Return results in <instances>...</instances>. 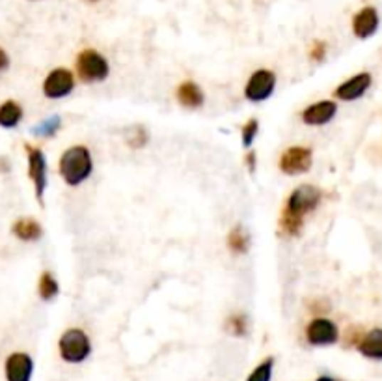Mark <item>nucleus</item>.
I'll return each mask as SVG.
<instances>
[{
    "label": "nucleus",
    "instance_id": "39448f33",
    "mask_svg": "<svg viewBox=\"0 0 382 381\" xmlns=\"http://www.w3.org/2000/svg\"><path fill=\"white\" fill-rule=\"evenodd\" d=\"M26 152V163H28V178L34 185V194L38 198V202L43 204V194L45 189H47V157H45V152L38 146H32V144H25Z\"/></svg>",
    "mask_w": 382,
    "mask_h": 381
},
{
    "label": "nucleus",
    "instance_id": "412c9836",
    "mask_svg": "<svg viewBox=\"0 0 382 381\" xmlns=\"http://www.w3.org/2000/svg\"><path fill=\"white\" fill-rule=\"evenodd\" d=\"M60 127H62V116L53 114V116H49V118L38 122V124L30 129V131H32L34 137H40V139H51V137H54V135L58 133Z\"/></svg>",
    "mask_w": 382,
    "mask_h": 381
},
{
    "label": "nucleus",
    "instance_id": "dca6fc26",
    "mask_svg": "<svg viewBox=\"0 0 382 381\" xmlns=\"http://www.w3.org/2000/svg\"><path fill=\"white\" fill-rule=\"evenodd\" d=\"M25 110L17 101L8 99L0 105V127L2 129H15L23 122Z\"/></svg>",
    "mask_w": 382,
    "mask_h": 381
},
{
    "label": "nucleus",
    "instance_id": "c85d7f7f",
    "mask_svg": "<svg viewBox=\"0 0 382 381\" xmlns=\"http://www.w3.org/2000/svg\"><path fill=\"white\" fill-rule=\"evenodd\" d=\"M315 381H338V380H334L332 376H319Z\"/></svg>",
    "mask_w": 382,
    "mask_h": 381
},
{
    "label": "nucleus",
    "instance_id": "423d86ee",
    "mask_svg": "<svg viewBox=\"0 0 382 381\" xmlns=\"http://www.w3.org/2000/svg\"><path fill=\"white\" fill-rule=\"evenodd\" d=\"M276 80L278 79H276V73L272 70H267V68L255 70L246 80L245 98L250 103H263L275 94Z\"/></svg>",
    "mask_w": 382,
    "mask_h": 381
},
{
    "label": "nucleus",
    "instance_id": "ddd939ff",
    "mask_svg": "<svg viewBox=\"0 0 382 381\" xmlns=\"http://www.w3.org/2000/svg\"><path fill=\"white\" fill-rule=\"evenodd\" d=\"M378 28V14L375 8L371 6H366L362 10L354 15L353 19V32L356 38L360 40H368L371 38Z\"/></svg>",
    "mask_w": 382,
    "mask_h": 381
},
{
    "label": "nucleus",
    "instance_id": "7ed1b4c3",
    "mask_svg": "<svg viewBox=\"0 0 382 381\" xmlns=\"http://www.w3.org/2000/svg\"><path fill=\"white\" fill-rule=\"evenodd\" d=\"M75 70H77V75L83 83L93 85V83H103L110 75V64L99 51L84 49L77 56Z\"/></svg>",
    "mask_w": 382,
    "mask_h": 381
},
{
    "label": "nucleus",
    "instance_id": "aec40b11",
    "mask_svg": "<svg viewBox=\"0 0 382 381\" xmlns=\"http://www.w3.org/2000/svg\"><path fill=\"white\" fill-rule=\"evenodd\" d=\"M38 293L43 301H53L56 299L60 293V286L56 277L53 275V271H43L40 275V281H38Z\"/></svg>",
    "mask_w": 382,
    "mask_h": 381
},
{
    "label": "nucleus",
    "instance_id": "1a4fd4ad",
    "mask_svg": "<svg viewBox=\"0 0 382 381\" xmlns=\"http://www.w3.org/2000/svg\"><path fill=\"white\" fill-rule=\"evenodd\" d=\"M339 338L338 325L329 320V318H314L312 322L306 325V340L312 346H332Z\"/></svg>",
    "mask_w": 382,
    "mask_h": 381
},
{
    "label": "nucleus",
    "instance_id": "c756f323",
    "mask_svg": "<svg viewBox=\"0 0 382 381\" xmlns=\"http://www.w3.org/2000/svg\"><path fill=\"white\" fill-rule=\"evenodd\" d=\"M86 2H92V4H95V2H99V0H86Z\"/></svg>",
    "mask_w": 382,
    "mask_h": 381
},
{
    "label": "nucleus",
    "instance_id": "cd10ccee",
    "mask_svg": "<svg viewBox=\"0 0 382 381\" xmlns=\"http://www.w3.org/2000/svg\"><path fill=\"white\" fill-rule=\"evenodd\" d=\"M8 68H10V56H8V53L0 47V75L4 73Z\"/></svg>",
    "mask_w": 382,
    "mask_h": 381
},
{
    "label": "nucleus",
    "instance_id": "a878e982",
    "mask_svg": "<svg viewBox=\"0 0 382 381\" xmlns=\"http://www.w3.org/2000/svg\"><path fill=\"white\" fill-rule=\"evenodd\" d=\"M327 51H329V47H327L324 41L315 40L312 43V47H309V58L314 60V62H323L324 56H327Z\"/></svg>",
    "mask_w": 382,
    "mask_h": 381
},
{
    "label": "nucleus",
    "instance_id": "9b49d317",
    "mask_svg": "<svg viewBox=\"0 0 382 381\" xmlns=\"http://www.w3.org/2000/svg\"><path fill=\"white\" fill-rule=\"evenodd\" d=\"M336 113H338V103L330 101V99H323V101L308 105L302 110V122L306 125H312V127H319V125L329 124L330 120L336 116Z\"/></svg>",
    "mask_w": 382,
    "mask_h": 381
},
{
    "label": "nucleus",
    "instance_id": "4468645a",
    "mask_svg": "<svg viewBox=\"0 0 382 381\" xmlns=\"http://www.w3.org/2000/svg\"><path fill=\"white\" fill-rule=\"evenodd\" d=\"M176 98L185 109H200L201 105L206 103V94L194 80H183L181 85L177 86Z\"/></svg>",
    "mask_w": 382,
    "mask_h": 381
},
{
    "label": "nucleus",
    "instance_id": "0eeeda50",
    "mask_svg": "<svg viewBox=\"0 0 382 381\" xmlns=\"http://www.w3.org/2000/svg\"><path fill=\"white\" fill-rule=\"evenodd\" d=\"M43 95L47 99H64L75 90V75L68 68H54L47 73L43 85Z\"/></svg>",
    "mask_w": 382,
    "mask_h": 381
},
{
    "label": "nucleus",
    "instance_id": "4be33fe9",
    "mask_svg": "<svg viewBox=\"0 0 382 381\" xmlns=\"http://www.w3.org/2000/svg\"><path fill=\"white\" fill-rule=\"evenodd\" d=\"M224 327H226V331L230 333L231 337L243 338L248 335L250 323H248V316H246V314H243V312H235V314H230V316H228Z\"/></svg>",
    "mask_w": 382,
    "mask_h": 381
},
{
    "label": "nucleus",
    "instance_id": "f3484780",
    "mask_svg": "<svg viewBox=\"0 0 382 381\" xmlns=\"http://www.w3.org/2000/svg\"><path fill=\"white\" fill-rule=\"evenodd\" d=\"M358 352L368 359H382V329H373L358 342Z\"/></svg>",
    "mask_w": 382,
    "mask_h": 381
},
{
    "label": "nucleus",
    "instance_id": "2eb2a0df",
    "mask_svg": "<svg viewBox=\"0 0 382 381\" xmlns=\"http://www.w3.org/2000/svg\"><path fill=\"white\" fill-rule=\"evenodd\" d=\"M11 234L21 241L32 243L43 238V228L34 217H21L11 226Z\"/></svg>",
    "mask_w": 382,
    "mask_h": 381
},
{
    "label": "nucleus",
    "instance_id": "6e6552de",
    "mask_svg": "<svg viewBox=\"0 0 382 381\" xmlns=\"http://www.w3.org/2000/svg\"><path fill=\"white\" fill-rule=\"evenodd\" d=\"M314 152L308 146H291L280 155L278 167L285 176H299L312 169Z\"/></svg>",
    "mask_w": 382,
    "mask_h": 381
},
{
    "label": "nucleus",
    "instance_id": "b1692460",
    "mask_svg": "<svg viewBox=\"0 0 382 381\" xmlns=\"http://www.w3.org/2000/svg\"><path fill=\"white\" fill-rule=\"evenodd\" d=\"M125 140L131 148L140 150L144 148L149 140V133H147V129L144 125H132L131 129L125 131Z\"/></svg>",
    "mask_w": 382,
    "mask_h": 381
},
{
    "label": "nucleus",
    "instance_id": "bb28decb",
    "mask_svg": "<svg viewBox=\"0 0 382 381\" xmlns=\"http://www.w3.org/2000/svg\"><path fill=\"white\" fill-rule=\"evenodd\" d=\"M245 161H246V169L250 170V174H254L255 172V165H258V154H255L254 150H250V152L246 154Z\"/></svg>",
    "mask_w": 382,
    "mask_h": 381
},
{
    "label": "nucleus",
    "instance_id": "f03ea898",
    "mask_svg": "<svg viewBox=\"0 0 382 381\" xmlns=\"http://www.w3.org/2000/svg\"><path fill=\"white\" fill-rule=\"evenodd\" d=\"M58 353L62 361L69 362V365H80L92 353V340L86 335V331H83L79 327H71V329L62 333V337H60Z\"/></svg>",
    "mask_w": 382,
    "mask_h": 381
},
{
    "label": "nucleus",
    "instance_id": "20e7f679",
    "mask_svg": "<svg viewBox=\"0 0 382 381\" xmlns=\"http://www.w3.org/2000/svg\"><path fill=\"white\" fill-rule=\"evenodd\" d=\"M321 200H323V191H321V189L315 187V185L302 184L287 197L284 212L306 219L308 213L315 212V209L319 208Z\"/></svg>",
    "mask_w": 382,
    "mask_h": 381
},
{
    "label": "nucleus",
    "instance_id": "a211bd4d",
    "mask_svg": "<svg viewBox=\"0 0 382 381\" xmlns=\"http://www.w3.org/2000/svg\"><path fill=\"white\" fill-rule=\"evenodd\" d=\"M250 232L243 224H235L228 234V249L233 254H246L250 251Z\"/></svg>",
    "mask_w": 382,
    "mask_h": 381
},
{
    "label": "nucleus",
    "instance_id": "f8f14e48",
    "mask_svg": "<svg viewBox=\"0 0 382 381\" xmlns=\"http://www.w3.org/2000/svg\"><path fill=\"white\" fill-rule=\"evenodd\" d=\"M371 75L369 73H358L351 79H347L345 83L336 88L334 95L339 99V101H354V99H360L371 86Z\"/></svg>",
    "mask_w": 382,
    "mask_h": 381
},
{
    "label": "nucleus",
    "instance_id": "9d476101",
    "mask_svg": "<svg viewBox=\"0 0 382 381\" xmlns=\"http://www.w3.org/2000/svg\"><path fill=\"white\" fill-rule=\"evenodd\" d=\"M34 361L25 352H14L4 362L6 381H32Z\"/></svg>",
    "mask_w": 382,
    "mask_h": 381
},
{
    "label": "nucleus",
    "instance_id": "f257e3e1",
    "mask_svg": "<svg viewBox=\"0 0 382 381\" xmlns=\"http://www.w3.org/2000/svg\"><path fill=\"white\" fill-rule=\"evenodd\" d=\"M60 178L69 187H79L93 172V157L88 146L75 144L60 155L58 161Z\"/></svg>",
    "mask_w": 382,
    "mask_h": 381
},
{
    "label": "nucleus",
    "instance_id": "5701e85b",
    "mask_svg": "<svg viewBox=\"0 0 382 381\" xmlns=\"http://www.w3.org/2000/svg\"><path fill=\"white\" fill-rule=\"evenodd\" d=\"M275 372V357H267L248 374L246 381H270Z\"/></svg>",
    "mask_w": 382,
    "mask_h": 381
},
{
    "label": "nucleus",
    "instance_id": "393cba45",
    "mask_svg": "<svg viewBox=\"0 0 382 381\" xmlns=\"http://www.w3.org/2000/svg\"><path fill=\"white\" fill-rule=\"evenodd\" d=\"M258 133H260V122L255 118H250L240 127V142H243V146H245L246 150H250Z\"/></svg>",
    "mask_w": 382,
    "mask_h": 381
},
{
    "label": "nucleus",
    "instance_id": "6ab92c4d",
    "mask_svg": "<svg viewBox=\"0 0 382 381\" xmlns=\"http://www.w3.org/2000/svg\"><path fill=\"white\" fill-rule=\"evenodd\" d=\"M278 230L284 238H299L304 230V219L282 209V215L278 219Z\"/></svg>",
    "mask_w": 382,
    "mask_h": 381
}]
</instances>
